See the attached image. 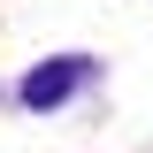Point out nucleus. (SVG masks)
I'll return each mask as SVG.
<instances>
[{"instance_id": "f257e3e1", "label": "nucleus", "mask_w": 153, "mask_h": 153, "mask_svg": "<svg viewBox=\"0 0 153 153\" xmlns=\"http://www.w3.org/2000/svg\"><path fill=\"white\" fill-rule=\"evenodd\" d=\"M76 84H84V61H76V54H61V61H46V69H31V76H23V107H61Z\"/></svg>"}]
</instances>
